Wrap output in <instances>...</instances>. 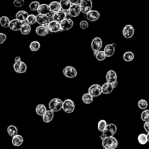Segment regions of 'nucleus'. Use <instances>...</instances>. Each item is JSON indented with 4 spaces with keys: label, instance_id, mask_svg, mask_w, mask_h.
<instances>
[{
    "label": "nucleus",
    "instance_id": "nucleus-45",
    "mask_svg": "<svg viewBox=\"0 0 149 149\" xmlns=\"http://www.w3.org/2000/svg\"><path fill=\"white\" fill-rule=\"evenodd\" d=\"M143 127H144L145 131L147 133H149V121L144 122V123L143 125Z\"/></svg>",
    "mask_w": 149,
    "mask_h": 149
},
{
    "label": "nucleus",
    "instance_id": "nucleus-17",
    "mask_svg": "<svg viewBox=\"0 0 149 149\" xmlns=\"http://www.w3.org/2000/svg\"><path fill=\"white\" fill-rule=\"evenodd\" d=\"M23 23V22L15 18L14 19L10 20L9 28L13 31H19L20 30Z\"/></svg>",
    "mask_w": 149,
    "mask_h": 149
},
{
    "label": "nucleus",
    "instance_id": "nucleus-1",
    "mask_svg": "<svg viewBox=\"0 0 149 149\" xmlns=\"http://www.w3.org/2000/svg\"><path fill=\"white\" fill-rule=\"evenodd\" d=\"M102 140V146L105 149H115L118 146V141L114 136L105 137Z\"/></svg>",
    "mask_w": 149,
    "mask_h": 149
},
{
    "label": "nucleus",
    "instance_id": "nucleus-23",
    "mask_svg": "<svg viewBox=\"0 0 149 149\" xmlns=\"http://www.w3.org/2000/svg\"><path fill=\"white\" fill-rule=\"evenodd\" d=\"M54 112L51 109L47 110L45 113L42 116V120L44 123H49L51 122L54 117Z\"/></svg>",
    "mask_w": 149,
    "mask_h": 149
},
{
    "label": "nucleus",
    "instance_id": "nucleus-9",
    "mask_svg": "<svg viewBox=\"0 0 149 149\" xmlns=\"http://www.w3.org/2000/svg\"><path fill=\"white\" fill-rule=\"evenodd\" d=\"M47 27L51 33H57L61 30L60 22L54 20H51L49 22Z\"/></svg>",
    "mask_w": 149,
    "mask_h": 149
},
{
    "label": "nucleus",
    "instance_id": "nucleus-5",
    "mask_svg": "<svg viewBox=\"0 0 149 149\" xmlns=\"http://www.w3.org/2000/svg\"><path fill=\"white\" fill-rule=\"evenodd\" d=\"M79 5L81 12L84 14H86L92 9L93 2L92 0H81Z\"/></svg>",
    "mask_w": 149,
    "mask_h": 149
},
{
    "label": "nucleus",
    "instance_id": "nucleus-46",
    "mask_svg": "<svg viewBox=\"0 0 149 149\" xmlns=\"http://www.w3.org/2000/svg\"><path fill=\"white\" fill-rule=\"evenodd\" d=\"M72 4H77L79 5L81 1V0H69Z\"/></svg>",
    "mask_w": 149,
    "mask_h": 149
},
{
    "label": "nucleus",
    "instance_id": "nucleus-43",
    "mask_svg": "<svg viewBox=\"0 0 149 149\" xmlns=\"http://www.w3.org/2000/svg\"><path fill=\"white\" fill-rule=\"evenodd\" d=\"M88 23L86 20H81L79 23V26L81 29H86L88 27Z\"/></svg>",
    "mask_w": 149,
    "mask_h": 149
},
{
    "label": "nucleus",
    "instance_id": "nucleus-16",
    "mask_svg": "<svg viewBox=\"0 0 149 149\" xmlns=\"http://www.w3.org/2000/svg\"><path fill=\"white\" fill-rule=\"evenodd\" d=\"M86 15V18L90 22H95L100 17V13L98 10H91L88 13L85 14Z\"/></svg>",
    "mask_w": 149,
    "mask_h": 149
},
{
    "label": "nucleus",
    "instance_id": "nucleus-3",
    "mask_svg": "<svg viewBox=\"0 0 149 149\" xmlns=\"http://www.w3.org/2000/svg\"><path fill=\"white\" fill-rule=\"evenodd\" d=\"M63 101L59 98H54L50 100L48 104L49 109L53 112H58L62 108Z\"/></svg>",
    "mask_w": 149,
    "mask_h": 149
},
{
    "label": "nucleus",
    "instance_id": "nucleus-2",
    "mask_svg": "<svg viewBox=\"0 0 149 149\" xmlns=\"http://www.w3.org/2000/svg\"><path fill=\"white\" fill-rule=\"evenodd\" d=\"M117 127L113 123L107 124L102 132V135L100 137L101 139H103L105 137H110L114 136V134L116 133Z\"/></svg>",
    "mask_w": 149,
    "mask_h": 149
},
{
    "label": "nucleus",
    "instance_id": "nucleus-47",
    "mask_svg": "<svg viewBox=\"0 0 149 149\" xmlns=\"http://www.w3.org/2000/svg\"><path fill=\"white\" fill-rule=\"evenodd\" d=\"M22 59L19 56H17L15 58V62H17V61H21Z\"/></svg>",
    "mask_w": 149,
    "mask_h": 149
},
{
    "label": "nucleus",
    "instance_id": "nucleus-26",
    "mask_svg": "<svg viewBox=\"0 0 149 149\" xmlns=\"http://www.w3.org/2000/svg\"><path fill=\"white\" fill-rule=\"evenodd\" d=\"M49 7L51 12L53 13L56 12L60 10H61V5L59 3V2L54 1H52L49 4Z\"/></svg>",
    "mask_w": 149,
    "mask_h": 149
},
{
    "label": "nucleus",
    "instance_id": "nucleus-19",
    "mask_svg": "<svg viewBox=\"0 0 149 149\" xmlns=\"http://www.w3.org/2000/svg\"><path fill=\"white\" fill-rule=\"evenodd\" d=\"M117 74L116 72H115L113 70H109L107 72L105 75V79L107 82H109L110 83H113L116 81H117Z\"/></svg>",
    "mask_w": 149,
    "mask_h": 149
},
{
    "label": "nucleus",
    "instance_id": "nucleus-40",
    "mask_svg": "<svg viewBox=\"0 0 149 149\" xmlns=\"http://www.w3.org/2000/svg\"><path fill=\"white\" fill-rule=\"evenodd\" d=\"M40 2L38 1H32L31 2H30V3L29 5V9L31 10V11H37V9L40 5Z\"/></svg>",
    "mask_w": 149,
    "mask_h": 149
},
{
    "label": "nucleus",
    "instance_id": "nucleus-13",
    "mask_svg": "<svg viewBox=\"0 0 149 149\" xmlns=\"http://www.w3.org/2000/svg\"><path fill=\"white\" fill-rule=\"evenodd\" d=\"M37 18V23H38L40 25H44L47 26L49 22L52 20V18L47 15H42L38 13L36 16Z\"/></svg>",
    "mask_w": 149,
    "mask_h": 149
},
{
    "label": "nucleus",
    "instance_id": "nucleus-21",
    "mask_svg": "<svg viewBox=\"0 0 149 149\" xmlns=\"http://www.w3.org/2000/svg\"><path fill=\"white\" fill-rule=\"evenodd\" d=\"M35 31L36 33L39 36H45L49 33L47 26L44 25H40L39 26L37 27Z\"/></svg>",
    "mask_w": 149,
    "mask_h": 149
},
{
    "label": "nucleus",
    "instance_id": "nucleus-28",
    "mask_svg": "<svg viewBox=\"0 0 149 149\" xmlns=\"http://www.w3.org/2000/svg\"><path fill=\"white\" fill-rule=\"evenodd\" d=\"M47 108L44 105V104H38L36 107V113L40 116H42L44 113L45 112L47 111Z\"/></svg>",
    "mask_w": 149,
    "mask_h": 149
},
{
    "label": "nucleus",
    "instance_id": "nucleus-14",
    "mask_svg": "<svg viewBox=\"0 0 149 149\" xmlns=\"http://www.w3.org/2000/svg\"><path fill=\"white\" fill-rule=\"evenodd\" d=\"M73 21L71 19L66 17L60 22L61 30L67 31L71 29L73 26Z\"/></svg>",
    "mask_w": 149,
    "mask_h": 149
},
{
    "label": "nucleus",
    "instance_id": "nucleus-33",
    "mask_svg": "<svg viewBox=\"0 0 149 149\" xmlns=\"http://www.w3.org/2000/svg\"><path fill=\"white\" fill-rule=\"evenodd\" d=\"M9 18L6 16H2L0 17V24L2 27L4 28L9 27V24L10 22Z\"/></svg>",
    "mask_w": 149,
    "mask_h": 149
},
{
    "label": "nucleus",
    "instance_id": "nucleus-29",
    "mask_svg": "<svg viewBox=\"0 0 149 149\" xmlns=\"http://www.w3.org/2000/svg\"><path fill=\"white\" fill-rule=\"evenodd\" d=\"M93 97L88 93H84L81 97V100L85 104H90L93 101Z\"/></svg>",
    "mask_w": 149,
    "mask_h": 149
},
{
    "label": "nucleus",
    "instance_id": "nucleus-35",
    "mask_svg": "<svg viewBox=\"0 0 149 149\" xmlns=\"http://www.w3.org/2000/svg\"><path fill=\"white\" fill-rule=\"evenodd\" d=\"M29 48L33 52L37 51L40 48V44L37 41H33L30 44Z\"/></svg>",
    "mask_w": 149,
    "mask_h": 149
},
{
    "label": "nucleus",
    "instance_id": "nucleus-37",
    "mask_svg": "<svg viewBox=\"0 0 149 149\" xmlns=\"http://www.w3.org/2000/svg\"><path fill=\"white\" fill-rule=\"evenodd\" d=\"M137 105H138V107L141 109H147V108L148 107V102L144 100V99H141L138 102H137Z\"/></svg>",
    "mask_w": 149,
    "mask_h": 149
},
{
    "label": "nucleus",
    "instance_id": "nucleus-32",
    "mask_svg": "<svg viewBox=\"0 0 149 149\" xmlns=\"http://www.w3.org/2000/svg\"><path fill=\"white\" fill-rule=\"evenodd\" d=\"M59 3L61 5V9L65 11H68L72 5L69 0H60Z\"/></svg>",
    "mask_w": 149,
    "mask_h": 149
},
{
    "label": "nucleus",
    "instance_id": "nucleus-4",
    "mask_svg": "<svg viewBox=\"0 0 149 149\" xmlns=\"http://www.w3.org/2000/svg\"><path fill=\"white\" fill-rule=\"evenodd\" d=\"M75 108L74 102L70 99H66L63 101L62 109L66 113H72Z\"/></svg>",
    "mask_w": 149,
    "mask_h": 149
},
{
    "label": "nucleus",
    "instance_id": "nucleus-10",
    "mask_svg": "<svg viewBox=\"0 0 149 149\" xmlns=\"http://www.w3.org/2000/svg\"><path fill=\"white\" fill-rule=\"evenodd\" d=\"M66 12H67V14L71 17H76L78 16L81 13L80 5L77 4H72L69 10Z\"/></svg>",
    "mask_w": 149,
    "mask_h": 149
},
{
    "label": "nucleus",
    "instance_id": "nucleus-42",
    "mask_svg": "<svg viewBox=\"0 0 149 149\" xmlns=\"http://www.w3.org/2000/svg\"><path fill=\"white\" fill-rule=\"evenodd\" d=\"M24 3V0H14L13 2V5L15 7L20 8L23 6Z\"/></svg>",
    "mask_w": 149,
    "mask_h": 149
},
{
    "label": "nucleus",
    "instance_id": "nucleus-25",
    "mask_svg": "<svg viewBox=\"0 0 149 149\" xmlns=\"http://www.w3.org/2000/svg\"><path fill=\"white\" fill-rule=\"evenodd\" d=\"M28 13L26 10H19L15 15V17L16 19L20 20L22 22H26V19L28 17Z\"/></svg>",
    "mask_w": 149,
    "mask_h": 149
},
{
    "label": "nucleus",
    "instance_id": "nucleus-15",
    "mask_svg": "<svg viewBox=\"0 0 149 149\" xmlns=\"http://www.w3.org/2000/svg\"><path fill=\"white\" fill-rule=\"evenodd\" d=\"M38 13L40 14H42V15H47L50 16L52 18V15H53V12L51 11L49 5L46 4V3H42L40 4L37 9V10Z\"/></svg>",
    "mask_w": 149,
    "mask_h": 149
},
{
    "label": "nucleus",
    "instance_id": "nucleus-24",
    "mask_svg": "<svg viewBox=\"0 0 149 149\" xmlns=\"http://www.w3.org/2000/svg\"><path fill=\"white\" fill-rule=\"evenodd\" d=\"M24 142V139L20 134H17L12 137V143L14 146L19 147Z\"/></svg>",
    "mask_w": 149,
    "mask_h": 149
},
{
    "label": "nucleus",
    "instance_id": "nucleus-11",
    "mask_svg": "<svg viewBox=\"0 0 149 149\" xmlns=\"http://www.w3.org/2000/svg\"><path fill=\"white\" fill-rule=\"evenodd\" d=\"M134 34V29L131 24L126 25L122 30V35L125 38H132Z\"/></svg>",
    "mask_w": 149,
    "mask_h": 149
},
{
    "label": "nucleus",
    "instance_id": "nucleus-36",
    "mask_svg": "<svg viewBox=\"0 0 149 149\" xmlns=\"http://www.w3.org/2000/svg\"><path fill=\"white\" fill-rule=\"evenodd\" d=\"M137 140L138 142L141 144V145H144L146 144L148 141H147V134L145 133H140L137 136Z\"/></svg>",
    "mask_w": 149,
    "mask_h": 149
},
{
    "label": "nucleus",
    "instance_id": "nucleus-39",
    "mask_svg": "<svg viewBox=\"0 0 149 149\" xmlns=\"http://www.w3.org/2000/svg\"><path fill=\"white\" fill-rule=\"evenodd\" d=\"M27 23H28L30 25L34 24L36 23H37V18L36 16L33 14H30L28 15V17L26 19Z\"/></svg>",
    "mask_w": 149,
    "mask_h": 149
},
{
    "label": "nucleus",
    "instance_id": "nucleus-22",
    "mask_svg": "<svg viewBox=\"0 0 149 149\" xmlns=\"http://www.w3.org/2000/svg\"><path fill=\"white\" fill-rule=\"evenodd\" d=\"M114 87L112 83L109 82H105L101 86L102 93L104 94H109L112 92L114 89Z\"/></svg>",
    "mask_w": 149,
    "mask_h": 149
},
{
    "label": "nucleus",
    "instance_id": "nucleus-44",
    "mask_svg": "<svg viewBox=\"0 0 149 149\" xmlns=\"http://www.w3.org/2000/svg\"><path fill=\"white\" fill-rule=\"evenodd\" d=\"M6 40V35L4 33H0V44H3Z\"/></svg>",
    "mask_w": 149,
    "mask_h": 149
},
{
    "label": "nucleus",
    "instance_id": "nucleus-7",
    "mask_svg": "<svg viewBox=\"0 0 149 149\" xmlns=\"http://www.w3.org/2000/svg\"><path fill=\"white\" fill-rule=\"evenodd\" d=\"M88 93L93 97H97L102 94L101 86L98 84H94L90 86L88 89Z\"/></svg>",
    "mask_w": 149,
    "mask_h": 149
},
{
    "label": "nucleus",
    "instance_id": "nucleus-41",
    "mask_svg": "<svg viewBox=\"0 0 149 149\" xmlns=\"http://www.w3.org/2000/svg\"><path fill=\"white\" fill-rule=\"evenodd\" d=\"M107 121L104 119H101L98 123V125H97V127H98V130L101 132H102L104 129H105V126H107Z\"/></svg>",
    "mask_w": 149,
    "mask_h": 149
},
{
    "label": "nucleus",
    "instance_id": "nucleus-8",
    "mask_svg": "<svg viewBox=\"0 0 149 149\" xmlns=\"http://www.w3.org/2000/svg\"><path fill=\"white\" fill-rule=\"evenodd\" d=\"M63 74L68 78H74L77 74V70L72 66H65L63 69Z\"/></svg>",
    "mask_w": 149,
    "mask_h": 149
},
{
    "label": "nucleus",
    "instance_id": "nucleus-38",
    "mask_svg": "<svg viewBox=\"0 0 149 149\" xmlns=\"http://www.w3.org/2000/svg\"><path fill=\"white\" fill-rule=\"evenodd\" d=\"M140 118L144 122L149 121V109H144L141 113Z\"/></svg>",
    "mask_w": 149,
    "mask_h": 149
},
{
    "label": "nucleus",
    "instance_id": "nucleus-31",
    "mask_svg": "<svg viewBox=\"0 0 149 149\" xmlns=\"http://www.w3.org/2000/svg\"><path fill=\"white\" fill-rule=\"evenodd\" d=\"M134 58V54L132 51H126L123 55V59L126 62H131Z\"/></svg>",
    "mask_w": 149,
    "mask_h": 149
},
{
    "label": "nucleus",
    "instance_id": "nucleus-48",
    "mask_svg": "<svg viewBox=\"0 0 149 149\" xmlns=\"http://www.w3.org/2000/svg\"><path fill=\"white\" fill-rule=\"evenodd\" d=\"M147 141L149 142V133H147Z\"/></svg>",
    "mask_w": 149,
    "mask_h": 149
},
{
    "label": "nucleus",
    "instance_id": "nucleus-6",
    "mask_svg": "<svg viewBox=\"0 0 149 149\" xmlns=\"http://www.w3.org/2000/svg\"><path fill=\"white\" fill-rule=\"evenodd\" d=\"M13 68L14 71L17 73H24L27 70V65L22 60L15 62L13 65Z\"/></svg>",
    "mask_w": 149,
    "mask_h": 149
},
{
    "label": "nucleus",
    "instance_id": "nucleus-34",
    "mask_svg": "<svg viewBox=\"0 0 149 149\" xmlns=\"http://www.w3.org/2000/svg\"><path fill=\"white\" fill-rule=\"evenodd\" d=\"M94 56L96 59L99 61H102L105 59L107 58L104 51L99 50L98 51H94Z\"/></svg>",
    "mask_w": 149,
    "mask_h": 149
},
{
    "label": "nucleus",
    "instance_id": "nucleus-18",
    "mask_svg": "<svg viewBox=\"0 0 149 149\" xmlns=\"http://www.w3.org/2000/svg\"><path fill=\"white\" fill-rule=\"evenodd\" d=\"M67 15H68L67 12L66 11L61 9V10L53 13L52 20L61 22L62 20H63L64 19H65Z\"/></svg>",
    "mask_w": 149,
    "mask_h": 149
},
{
    "label": "nucleus",
    "instance_id": "nucleus-12",
    "mask_svg": "<svg viewBox=\"0 0 149 149\" xmlns=\"http://www.w3.org/2000/svg\"><path fill=\"white\" fill-rule=\"evenodd\" d=\"M103 42L101 38L99 37H96L94 38L91 42V48L93 51H98L100 50L102 47Z\"/></svg>",
    "mask_w": 149,
    "mask_h": 149
},
{
    "label": "nucleus",
    "instance_id": "nucleus-30",
    "mask_svg": "<svg viewBox=\"0 0 149 149\" xmlns=\"http://www.w3.org/2000/svg\"><path fill=\"white\" fill-rule=\"evenodd\" d=\"M7 133L9 136L12 137L15 135L18 134V129L15 125H10L7 127Z\"/></svg>",
    "mask_w": 149,
    "mask_h": 149
},
{
    "label": "nucleus",
    "instance_id": "nucleus-27",
    "mask_svg": "<svg viewBox=\"0 0 149 149\" xmlns=\"http://www.w3.org/2000/svg\"><path fill=\"white\" fill-rule=\"evenodd\" d=\"M20 33L23 35L29 34L31 31V26L27 22H23L20 29Z\"/></svg>",
    "mask_w": 149,
    "mask_h": 149
},
{
    "label": "nucleus",
    "instance_id": "nucleus-20",
    "mask_svg": "<svg viewBox=\"0 0 149 149\" xmlns=\"http://www.w3.org/2000/svg\"><path fill=\"white\" fill-rule=\"evenodd\" d=\"M115 51V46L113 44H109L105 45L104 52L107 57H111L113 55Z\"/></svg>",
    "mask_w": 149,
    "mask_h": 149
}]
</instances>
